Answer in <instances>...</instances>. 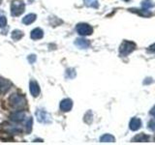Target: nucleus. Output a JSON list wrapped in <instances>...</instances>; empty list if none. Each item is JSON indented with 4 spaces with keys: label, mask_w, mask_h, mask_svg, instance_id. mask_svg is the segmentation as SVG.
<instances>
[{
    "label": "nucleus",
    "mask_w": 155,
    "mask_h": 145,
    "mask_svg": "<svg viewBox=\"0 0 155 145\" xmlns=\"http://www.w3.org/2000/svg\"><path fill=\"white\" fill-rule=\"evenodd\" d=\"M9 103L11 105L12 108H14L15 109H21V108H26V105H27L25 97L18 93H15L10 97Z\"/></svg>",
    "instance_id": "f257e3e1"
},
{
    "label": "nucleus",
    "mask_w": 155,
    "mask_h": 145,
    "mask_svg": "<svg viewBox=\"0 0 155 145\" xmlns=\"http://www.w3.org/2000/svg\"><path fill=\"white\" fill-rule=\"evenodd\" d=\"M136 48V45L133 42H129V41H124L119 47V52L120 55L122 56H127L130 54L131 52L134 51Z\"/></svg>",
    "instance_id": "f03ea898"
},
{
    "label": "nucleus",
    "mask_w": 155,
    "mask_h": 145,
    "mask_svg": "<svg viewBox=\"0 0 155 145\" xmlns=\"http://www.w3.org/2000/svg\"><path fill=\"white\" fill-rule=\"evenodd\" d=\"M24 12V3L21 0H15L11 4V14L14 17L21 16Z\"/></svg>",
    "instance_id": "7ed1b4c3"
},
{
    "label": "nucleus",
    "mask_w": 155,
    "mask_h": 145,
    "mask_svg": "<svg viewBox=\"0 0 155 145\" xmlns=\"http://www.w3.org/2000/svg\"><path fill=\"white\" fill-rule=\"evenodd\" d=\"M77 31L81 36H88L93 32V28L87 23H79L77 25Z\"/></svg>",
    "instance_id": "20e7f679"
},
{
    "label": "nucleus",
    "mask_w": 155,
    "mask_h": 145,
    "mask_svg": "<svg viewBox=\"0 0 155 145\" xmlns=\"http://www.w3.org/2000/svg\"><path fill=\"white\" fill-rule=\"evenodd\" d=\"M36 117L37 120L40 123H44V124H48L51 122V115L48 114L47 111L42 110V109H38L36 111Z\"/></svg>",
    "instance_id": "39448f33"
},
{
    "label": "nucleus",
    "mask_w": 155,
    "mask_h": 145,
    "mask_svg": "<svg viewBox=\"0 0 155 145\" xmlns=\"http://www.w3.org/2000/svg\"><path fill=\"white\" fill-rule=\"evenodd\" d=\"M0 129H3L4 132H6L8 134H18L21 132V128H19L18 126H15V125H10L8 123L1 125L0 126Z\"/></svg>",
    "instance_id": "423d86ee"
},
{
    "label": "nucleus",
    "mask_w": 155,
    "mask_h": 145,
    "mask_svg": "<svg viewBox=\"0 0 155 145\" xmlns=\"http://www.w3.org/2000/svg\"><path fill=\"white\" fill-rule=\"evenodd\" d=\"M26 116V113L25 111H22V110H18L16 112H14L11 114L10 116V118L13 121V122H16V123H18V122H21V121L24 120Z\"/></svg>",
    "instance_id": "0eeeda50"
},
{
    "label": "nucleus",
    "mask_w": 155,
    "mask_h": 145,
    "mask_svg": "<svg viewBox=\"0 0 155 145\" xmlns=\"http://www.w3.org/2000/svg\"><path fill=\"white\" fill-rule=\"evenodd\" d=\"M73 108V102L70 99H64L61 101L60 103V109L63 112H67V111H70Z\"/></svg>",
    "instance_id": "6e6552de"
},
{
    "label": "nucleus",
    "mask_w": 155,
    "mask_h": 145,
    "mask_svg": "<svg viewBox=\"0 0 155 145\" xmlns=\"http://www.w3.org/2000/svg\"><path fill=\"white\" fill-rule=\"evenodd\" d=\"M11 86H12L11 81L0 77V94L6 93V92L11 88Z\"/></svg>",
    "instance_id": "1a4fd4ad"
},
{
    "label": "nucleus",
    "mask_w": 155,
    "mask_h": 145,
    "mask_svg": "<svg viewBox=\"0 0 155 145\" xmlns=\"http://www.w3.org/2000/svg\"><path fill=\"white\" fill-rule=\"evenodd\" d=\"M29 90H30V93L33 97H37L40 94V87H39L38 82L31 80L30 83H29Z\"/></svg>",
    "instance_id": "9d476101"
},
{
    "label": "nucleus",
    "mask_w": 155,
    "mask_h": 145,
    "mask_svg": "<svg viewBox=\"0 0 155 145\" xmlns=\"http://www.w3.org/2000/svg\"><path fill=\"white\" fill-rule=\"evenodd\" d=\"M75 45L78 47L82 48V50H85V48H88L89 47L90 43H89V41L85 40V39L79 38V39H77V40L75 41Z\"/></svg>",
    "instance_id": "9b49d317"
},
{
    "label": "nucleus",
    "mask_w": 155,
    "mask_h": 145,
    "mask_svg": "<svg viewBox=\"0 0 155 145\" xmlns=\"http://www.w3.org/2000/svg\"><path fill=\"white\" fill-rule=\"evenodd\" d=\"M129 127L132 130H138L140 127H142V121L139 118H132V120L130 121Z\"/></svg>",
    "instance_id": "f8f14e48"
},
{
    "label": "nucleus",
    "mask_w": 155,
    "mask_h": 145,
    "mask_svg": "<svg viewBox=\"0 0 155 145\" xmlns=\"http://www.w3.org/2000/svg\"><path fill=\"white\" fill-rule=\"evenodd\" d=\"M43 36H44V32L40 28L33 29L31 32V39H33V40H40V39L43 38Z\"/></svg>",
    "instance_id": "ddd939ff"
},
{
    "label": "nucleus",
    "mask_w": 155,
    "mask_h": 145,
    "mask_svg": "<svg viewBox=\"0 0 155 145\" xmlns=\"http://www.w3.org/2000/svg\"><path fill=\"white\" fill-rule=\"evenodd\" d=\"M149 139V137L145 134H137L136 137L132 139V141L134 142H147Z\"/></svg>",
    "instance_id": "4468645a"
},
{
    "label": "nucleus",
    "mask_w": 155,
    "mask_h": 145,
    "mask_svg": "<svg viewBox=\"0 0 155 145\" xmlns=\"http://www.w3.org/2000/svg\"><path fill=\"white\" fill-rule=\"evenodd\" d=\"M36 18H37V16L35 14H28L27 16H25L22 18V22L24 24H27V25H28V24H31V23H33L34 21H35Z\"/></svg>",
    "instance_id": "2eb2a0df"
},
{
    "label": "nucleus",
    "mask_w": 155,
    "mask_h": 145,
    "mask_svg": "<svg viewBox=\"0 0 155 145\" xmlns=\"http://www.w3.org/2000/svg\"><path fill=\"white\" fill-rule=\"evenodd\" d=\"M114 137H113L111 134H104V135H102L101 138H100V141L101 142H114Z\"/></svg>",
    "instance_id": "dca6fc26"
},
{
    "label": "nucleus",
    "mask_w": 155,
    "mask_h": 145,
    "mask_svg": "<svg viewBox=\"0 0 155 145\" xmlns=\"http://www.w3.org/2000/svg\"><path fill=\"white\" fill-rule=\"evenodd\" d=\"M84 4L87 7H91V8H98L99 6L97 0H84Z\"/></svg>",
    "instance_id": "f3484780"
},
{
    "label": "nucleus",
    "mask_w": 155,
    "mask_h": 145,
    "mask_svg": "<svg viewBox=\"0 0 155 145\" xmlns=\"http://www.w3.org/2000/svg\"><path fill=\"white\" fill-rule=\"evenodd\" d=\"M22 36H23V33L19 30H15L12 32V39L15 41H18L19 39L22 38Z\"/></svg>",
    "instance_id": "a211bd4d"
},
{
    "label": "nucleus",
    "mask_w": 155,
    "mask_h": 145,
    "mask_svg": "<svg viewBox=\"0 0 155 145\" xmlns=\"http://www.w3.org/2000/svg\"><path fill=\"white\" fill-rule=\"evenodd\" d=\"M154 3L151 1V0H143V3H142V6L143 9H149V8H151L154 6Z\"/></svg>",
    "instance_id": "6ab92c4d"
},
{
    "label": "nucleus",
    "mask_w": 155,
    "mask_h": 145,
    "mask_svg": "<svg viewBox=\"0 0 155 145\" xmlns=\"http://www.w3.org/2000/svg\"><path fill=\"white\" fill-rule=\"evenodd\" d=\"M66 77L67 79H73V77L76 76V71L74 69H68L66 71Z\"/></svg>",
    "instance_id": "aec40b11"
},
{
    "label": "nucleus",
    "mask_w": 155,
    "mask_h": 145,
    "mask_svg": "<svg viewBox=\"0 0 155 145\" xmlns=\"http://www.w3.org/2000/svg\"><path fill=\"white\" fill-rule=\"evenodd\" d=\"M6 24H7V19H6V18L1 16V17H0V28L4 27L5 25H6Z\"/></svg>",
    "instance_id": "412c9836"
},
{
    "label": "nucleus",
    "mask_w": 155,
    "mask_h": 145,
    "mask_svg": "<svg viewBox=\"0 0 155 145\" xmlns=\"http://www.w3.org/2000/svg\"><path fill=\"white\" fill-rule=\"evenodd\" d=\"M31 128H32V118L29 117L27 123H26V129H27V132H30L31 130Z\"/></svg>",
    "instance_id": "4be33fe9"
},
{
    "label": "nucleus",
    "mask_w": 155,
    "mask_h": 145,
    "mask_svg": "<svg viewBox=\"0 0 155 145\" xmlns=\"http://www.w3.org/2000/svg\"><path fill=\"white\" fill-rule=\"evenodd\" d=\"M148 129L151 130H155V120H151L148 123Z\"/></svg>",
    "instance_id": "5701e85b"
},
{
    "label": "nucleus",
    "mask_w": 155,
    "mask_h": 145,
    "mask_svg": "<svg viewBox=\"0 0 155 145\" xmlns=\"http://www.w3.org/2000/svg\"><path fill=\"white\" fill-rule=\"evenodd\" d=\"M28 61H29V63H31V64H33V63L36 61V56L34 55V54L29 55V56H28Z\"/></svg>",
    "instance_id": "b1692460"
},
{
    "label": "nucleus",
    "mask_w": 155,
    "mask_h": 145,
    "mask_svg": "<svg viewBox=\"0 0 155 145\" xmlns=\"http://www.w3.org/2000/svg\"><path fill=\"white\" fill-rule=\"evenodd\" d=\"M149 50L155 52V44H153V45H151V46L149 47Z\"/></svg>",
    "instance_id": "393cba45"
},
{
    "label": "nucleus",
    "mask_w": 155,
    "mask_h": 145,
    "mask_svg": "<svg viewBox=\"0 0 155 145\" xmlns=\"http://www.w3.org/2000/svg\"><path fill=\"white\" fill-rule=\"evenodd\" d=\"M150 114H151L152 116H154V117H155V105L151 108V110H150Z\"/></svg>",
    "instance_id": "a878e982"
},
{
    "label": "nucleus",
    "mask_w": 155,
    "mask_h": 145,
    "mask_svg": "<svg viewBox=\"0 0 155 145\" xmlns=\"http://www.w3.org/2000/svg\"><path fill=\"white\" fill-rule=\"evenodd\" d=\"M1 2H2V0H0V4H1Z\"/></svg>",
    "instance_id": "bb28decb"
},
{
    "label": "nucleus",
    "mask_w": 155,
    "mask_h": 145,
    "mask_svg": "<svg viewBox=\"0 0 155 145\" xmlns=\"http://www.w3.org/2000/svg\"><path fill=\"white\" fill-rule=\"evenodd\" d=\"M124 1H129V0H124Z\"/></svg>",
    "instance_id": "cd10ccee"
}]
</instances>
